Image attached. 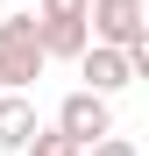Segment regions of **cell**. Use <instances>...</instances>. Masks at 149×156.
<instances>
[{"label": "cell", "instance_id": "cell-8", "mask_svg": "<svg viewBox=\"0 0 149 156\" xmlns=\"http://www.w3.org/2000/svg\"><path fill=\"white\" fill-rule=\"evenodd\" d=\"M78 156H142V149H135L128 135H99V142H85Z\"/></svg>", "mask_w": 149, "mask_h": 156}, {"label": "cell", "instance_id": "cell-7", "mask_svg": "<svg viewBox=\"0 0 149 156\" xmlns=\"http://www.w3.org/2000/svg\"><path fill=\"white\" fill-rule=\"evenodd\" d=\"M21 156H78V149H71V142L57 135V128H36V135H29V149H21Z\"/></svg>", "mask_w": 149, "mask_h": 156}, {"label": "cell", "instance_id": "cell-4", "mask_svg": "<svg viewBox=\"0 0 149 156\" xmlns=\"http://www.w3.org/2000/svg\"><path fill=\"white\" fill-rule=\"evenodd\" d=\"M36 135V107H29V92H0V156H21Z\"/></svg>", "mask_w": 149, "mask_h": 156}, {"label": "cell", "instance_id": "cell-5", "mask_svg": "<svg viewBox=\"0 0 149 156\" xmlns=\"http://www.w3.org/2000/svg\"><path fill=\"white\" fill-rule=\"evenodd\" d=\"M36 43H43V57H78L92 36H85V21H36Z\"/></svg>", "mask_w": 149, "mask_h": 156}, {"label": "cell", "instance_id": "cell-6", "mask_svg": "<svg viewBox=\"0 0 149 156\" xmlns=\"http://www.w3.org/2000/svg\"><path fill=\"white\" fill-rule=\"evenodd\" d=\"M92 0H36V21H85Z\"/></svg>", "mask_w": 149, "mask_h": 156}, {"label": "cell", "instance_id": "cell-3", "mask_svg": "<svg viewBox=\"0 0 149 156\" xmlns=\"http://www.w3.org/2000/svg\"><path fill=\"white\" fill-rule=\"evenodd\" d=\"M78 78H85V92H99V99H114V92L135 85L128 57H121V50H107V43H85V50H78Z\"/></svg>", "mask_w": 149, "mask_h": 156}, {"label": "cell", "instance_id": "cell-1", "mask_svg": "<svg viewBox=\"0 0 149 156\" xmlns=\"http://www.w3.org/2000/svg\"><path fill=\"white\" fill-rule=\"evenodd\" d=\"M43 43H36V14H0V92H29L43 78Z\"/></svg>", "mask_w": 149, "mask_h": 156}, {"label": "cell", "instance_id": "cell-2", "mask_svg": "<svg viewBox=\"0 0 149 156\" xmlns=\"http://www.w3.org/2000/svg\"><path fill=\"white\" fill-rule=\"evenodd\" d=\"M57 135L71 142V149H85V142H99V135H114V99H99V92H64L57 99Z\"/></svg>", "mask_w": 149, "mask_h": 156}]
</instances>
